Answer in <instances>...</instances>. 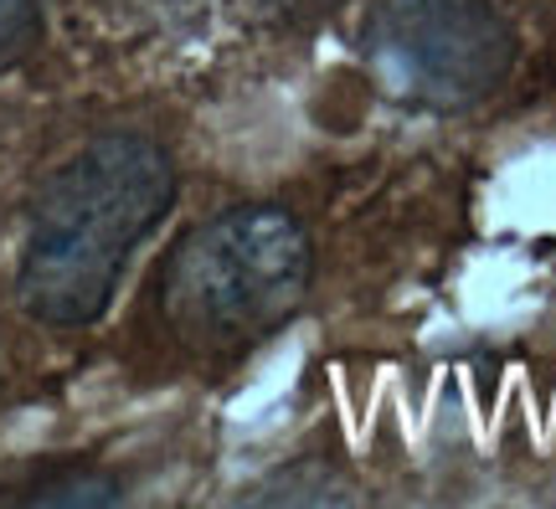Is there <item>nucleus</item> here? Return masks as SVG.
Here are the masks:
<instances>
[{
  "label": "nucleus",
  "mask_w": 556,
  "mask_h": 509,
  "mask_svg": "<svg viewBox=\"0 0 556 509\" xmlns=\"http://www.w3.org/2000/svg\"><path fill=\"white\" fill-rule=\"evenodd\" d=\"M47 0H0V73H11L41 47Z\"/></svg>",
  "instance_id": "nucleus-5"
},
{
  "label": "nucleus",
  "mask_w": 556,
  "mask_h": 509,
  "mask_svg": "<svg viewBox=\"0 0 556 509\" xmlns=\"http://www.w3.org/2000/svg\"><path fill=\"white\" fill-rule=\"evenodd\" d=\"M0 499H16V505H119L124 489L99 469H62L47 473L41 484L0 494Z\"/></svg>",
  "instance_id": "nucleus-4"
},
{
  "label": "nucleus",
  "mask_w": 556,
  "mask_h": 509,
  "mask_svg": "<svg viewBox=\"0 0 556 509\" xmlns=\"http://www.w3.org/2000/svg\"><path fill=\"white\" fill-rule=\"evenodd\" d=\"M361 52L397 103L458 114L505 88L520 41L490 0H402L366 26Z\"/></svg>",
  "instance_id": "nucleus-3"
},
{
  "label": "nucleus",
  "mask_w": 556,
  "mask_h": 509,
  "mask_svg": "<svg viewBox=\"0 0 556 509\" xmlns=\"http://www.w3.org/2000/svg\"><path fill=\"white\" fill-rule=\"evenodd\" d=\"M315 283V247L289 206L242 201L206 216L160 263L165 330L197 355H248L274 340Z\"/></svg>",
  "instance_id": "nucleus-2"
},
{
  "label": "nucleus",
  "mask_w": 556,
  "mask_h": 509,
  "mask_svg": "<svg viewBox=\"0 0 556 509\" xmlns=\"http://www.w3.org/2000/svg\"><path fill=\"white\" fill-rule=\"evenodd\" d=\"M325 5H330V0H294L299 16H309V11H325Z\"/></svg>",
  "instance_id": "nucleus-6"
},
{
  "label": "nucleus",
  "mask_w": 556,
  "mask_h": 509,
  "mask_svg": "<svg viewBox=\"0 0 556 509\" xmlns=\"http://www.w3.org/2000/svg\"><path fill=\"white\" fill-rule=\"evenodd\" d=\"M176 165L150 135L88 139L37 186L16 257V298L47 330H88L119 294L144 237L176 206Z\"/></svg>",
  "instance_id": "nucleus-1"
}]
</instances>
